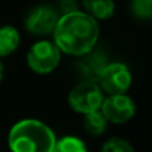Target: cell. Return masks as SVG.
I'll list each match as a JSON object with an SVG mask.
<instances>
[{"mask_svg":"<svg viewBox=\"0 0 152 152\" xmlns=\"http://www.w3.org/2000/svg\"><path fill=\"white\" fill-rule=\"evenodd\" d=\"M53 32L54 43L61 51L80 57L94 49L100 37V26L86 12L73 11L58 19Z\"/></svg>","mask_w":152,"mask_h":152,"instance_id":"cell-1","label":"cell"},{"mask_svg":"<svg viewBox=\"0 0 152 152\" xmlns=\"http://www.w3.org/2000/svg\"><path fill=\"white\" fill-rule=\"evenodd\" d=\"M55 141L51 128L34 118L18 121L8 133L11 152H53Z\"/></svg>","mask_w":152,"mask_h":152,"instance_id":"cell-2","label":"cell"},{"mask_svg":"<svg viewBox=\"0 0 152 152\" xmlns=\"http://www.w3.org/2000/svg\"><path fill=\"white\" fill-rule=\"evenodd\" d=\"M104 101V92L93 81H82L73 86L69 93V105L72 109L81 115H88L100 110Z\"/></svg>","mask_w":152,"mask_h":152,"instance_id":"cell-3","label":"cell"},{"mask_svg":"<svg viewBox=\"0 0 152 152\" xmlns=\"http://www.w3.org/2000/svg\"><path fill=\"white\" fill-rule=\"evenodd\" d=\"M61 50L54 42L39 40L27 53V65L38 74H49L61 62Z\"/></svg>","mask_w":152,"mask_h":152,"instance_id":"cell-4","label":"cell"},{"mask_svg":"<svg viewBox=\"0 0 152 152\" xmlns=\"http://www.w3.org/2000/svg\"><path fill=\"white\" fill-rule=\"evenodd\" d=\"M98 86L104 93L110 94H123L126 93L132 83V74L128 66L120 62H108L98 77Z\"/></svg>","mask_w":152,"mask_h":152,"instance_id":"cell-5","label":"cell"},{"mask_svg":"<svg viewBox=\"0 0 152 152\" xmlns=\"http://www.w3.org/2000/svg\"><path fill=\"white\" fill-rule=\"evenodd\" d=\"M101 112L109 123L124 124L128 123L136 113V105L133 100L125 93L123 94H110L104 98L101 105Z\"/></svg>","mask_w":152,"mask_h":152,"instance_id":"cell-6","label":"cell"},{"mask_svg":"<svg viewBox=\"0 0 152 152\" xmlns=\"http://www.w3.org/2000/svg\"><path fill=\"white\" fill-rule=\"evenodd\" d=\"M58 15L55 10L50 6L35 7L26 18V28L31 34L46 35L54 31L58 23Z\"/></svg>","mask_w":152,"mask_h":152,"instance_id":"cell-7","label":"cell"},{"mask_svg":"<svg viewBox=\"0 0 152 152\" xmlns=\"http://www.w3.org/2000/svg\"><path fill=\"white\" fill-rule=\"evenodd\" d=\"M108 65L106 57L101 51L90 50L85 54L80 55V59L77 63V69L80 74L83 77V81H93L97 82L101 72Z\"/></svg>","mask_w":152,"mask_h":152,"instance_id":"cell-8","label":"cell"},{"mask_svg":"<svg viewBox=\"0 0 152 152\" xmlns=\"http://www.w3.org/2000/svg\"><path fill=\"white\" fill-rule=\"evenodd\" d=\"M85 12L96 20H106L115 14L113 0H82Z\"/></svg>","mask_w":152,"mask_h":152,"instance_id":"cell-9","label":"cell"},{"mask_svg":"<svg viewBox=\"0 0 152 152\" xmlns=\"http://www.w3.org/2000/svg\"><path fill=\"white\" fill-rule=\"evenodd\" d=\"M20 43V35L15 27L1 26L0 27V58L12 54Z\"/></svg>","mask_w":152,"mask_h":152,"instance_id":"cell-10","label":"cell"},{"mask_svg":"<svg viewBox=\"0 0 152 152\" xmlns=\"http://www.w3.org/2000/svg\"><path fill=\"white\" fill-rule=\"evenodd\" d=\"M106 124H108V120L100 110L88 113V115H85V118H83V126L93 136L102 135L106 129Z\"/></svg>","mask_w":152,"mask_h":152,"instance_id":"cell-11","label":"cell"},{"mask_svg":"<svg viewBox=\"0 0 152 152\" xmlns=\"http://www.w3.org/2000/svg\"><path fill=\"white\" fill-rule=\"evenodd\" d=\"M53 152H88L85 143L75 136H65L55 141Z\"/></svg>","mask_w":152,"mask_h":152,"instance_id":"cell-12","label":"cell"},{"mask_svg":"<svg viewBox=\"0 0 152 152\" xmlns=\"http://www.w3.org/2000/svg\"><path fill=\"white\" fill-rule=\"evenodd\" d=\"M101 152H135L132 144L121 137H112L104 143Z\"/></svg>","mask_w":152,"mask_h":152,"instance_id":"cell-13","label":"cell"},{"mask_svg":"<svg viewBox=\"0 0 152 152\" xmlns=\"http://www.w3.org/2000/svg\"><path fill=\"white\" fill-rule=\"evenodd\" d=\"M132 11L140 19L152 16V0H132Z\"/></svg>","mask_w":152,"mask_h":152,"instance_id":"cell-14","label":"cell"},{"mask_svg":"<svg viewBox=\"0 0 152 152\" xmlns=\"http://www.w3.org/2000/svg\"><path fill=\"white\" fill-rule=\"evenodd\" d=\"M62 11L65 14H69L73 11H78L77 10V4L74 0H62Z\"/></svg>","mask_w":152,"mask_h":152,"instance_id":"cell-15","label":"cell"},{"mask_svg":"<svg viewBox=\"0 0 152 152\" xmlns=\"http://www.w3.org/2000/svg\"><path fill=\"white\" fill-rule=\"evenodd\" d=\"M4 77V66H3V63L0 62V81L3 80Z\"/></svg>","mask_w":152,"mask_h":152,"instance_id":"cell-16","label":"cell"}]
</instances>
